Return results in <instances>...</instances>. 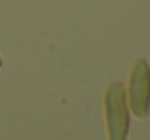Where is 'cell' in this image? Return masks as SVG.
I'll return each mask as SVG.
<instances>
[{"instance_id": "obj_3", "label": "cell", "mask_w": 150, "mask_h": 140, "mask_svg": "<svg viewBox=\"0 0 150 140\" xmlns=\"http://www.w3.org/2000/svg\"><path fill=\"white\" fill-rule=\"evenodd\" d=\"M0 67H2V56H0Z\"/></svg>"}, {"instance_id": "obj_1", "label": "cell", "mask_w": 150, "mask_h": 140, "mask_svg": "<svg viewBox=\"0 0 150 140\" xmlns=\"http://www.w3.org/2000/svg\"><path fill=\"white\" fill-rule=\"evenodd\" d=\"M129 107L123 82H110L104 92V121L108 140H127L129 134Z\"/></svg>"}, {"instance_id": "obj_2", "label": "cell", "mask_w": 150, "mask_h": 140, "mask_svg": "<svg viewBox=\"0 0 150 140\" xmlns=\"http://www.w3.org/2000/svg\"><path fill=\"white\" fill-rule=\"evenodd\" d=\"M129 113L144 119L150 111V65L144 56H138L129 71V82L125 88Z\"/></svg>"}]
</instances>
